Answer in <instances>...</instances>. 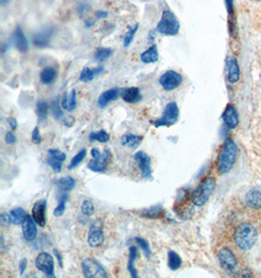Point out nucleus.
Segmentation results:
<instances>
[{
  "label": "nucleus",
  "mask_w": 261,
  "mask_h": 278,
  "mask_svg": "<svg viewBox=\"0 0 261 278\" xmlns=\"http://www.w3.org/2000/svg\"><path fill=\"white\" fill-rule=\"evenodd\" d=\"M238 148L234 141L226 140L217 157V171L220 174L229 173L237 160Z\"/></svg>",
  "instance_id": "f257e3e1"
},
{
  "label": "nucleus",
  "mask_w": 261,
  "mask_h": 278,
  "mask_svg": "<svg viewBox=\"0 0 261 278\" xmlns=\"http://www.w3.org/2000/svg\"><path fill=\"white\" fill-rule=\"evenodd\" d=\"M258 232L256 229L249 223H244L238 226L234 232V241L242 250H250L257 240Z\"/></svg>",
  "instance_id": "f03ea898"
},
{
  "label": "nucleus",
  "mask_w": 261,
  "mask_h": 278,
  "mask_svg": "<svg viewBox=\"0 0 261 278\" xmlns=\"http://www.w3.org/2000/svg\"><path fill=\"white\" fill-rule=\"evenodd\" d=\"M215 185L216 183L214 178L207 177L203 179L202 182L196 186V188L193 190L191 194L192 203L197 207L203 206L214 193Z\"/></svg>",
  "instance_id": "7ed1b4c3"
},
{
  "label": "nucleus",
  "mask_w": 261,
  "mask_h": 278,
  "mask_svg": "<svg viewBox=\"0 0 261 278\" xmlns=\"http://www.w3.org/2000/svg\"><path fill=\"white\" fill-rule=\"evenodd\" d=\"M156 31L166 36H175L179 34L180 23L173 12L166 10L163 12L161 20L156 25Z\"/></svg>",
  "instance_id": "20e7f679"
},
{
  "label": "nucleus",
  "mask_w": 261,
  "mask_h": 278,
  "mask_svg": "<svg viewBox=\"0 0 261 278\" xmlns=\"http://www.w3.org/2000/svg\"><path fill=\"white\" fill-rule=\"evenodd\" d=\"M112 152L105 149L103 152L98 149L91 150L92 159L87 164V168L95 173H104L107 170L108 163L111 159Z\"/></svg>",
  "instance_id": "39448f33"
},
{
  "label": "nucleus",
  "mask_w": 261,
  "mask_h": 278,
  "mask_svg": "<svg viewBox=\"0 0 261 278\" xmlns=\"http://www.w3.org/2000/svg\"><path fill=\"white\" fill-rule=\"evenodd\" d=\"M179 118V107L175 102L167 104L162 116L154 122V127H170L174 125Z\"/></svg>",
  "instance_id": "423d86ee"
},
{
  "label": "nucleus",
  "mask_w": 261,
  "mask_h": 278,
  "mask_svg": "<svg viewBox=\"0 0 261 278\" xmlns=\"http://www.w3.org/2000/svg\"><path fill=\"white\" fill-rule=\"evenodd\" d=\"M83 275L87 278L108 277L107 271L104 267L94 259L86 258L82 263Z\"/></svg>",
  "instance_id": "0eeeda50"
},
{
  "label": "nucleus",
  "mask_w": 261,
  "mask_h": 278,
  "mask_svg": "<svg viewBox=\"0 0 261 278\" xmlns=\"http://www.w3.org/2000/svg\"><path fill=\"white\" fill-rule=\"evenodd\" d=\"M159 82L166 91H172L182 84L183 76L175 70H167L160 77Z\"/></svg>",
  "instance_id": "6e6552de"
},
{
  "label": "nucleus",
  "mask_w": 261,
  "mask_h": 278,
  "mask_svg": "<svg viewBox=\"0 0 261 278\" xmlns=\"http://www.w3.org/2000/svg\"><path fill=\"white\" fill-rule=\"evenodd\" d=\"M133 156L141 171L143 178L146 180H152L153 179L152 160L149 154H147L145 151H137Z\"/></svg>",
  "instance_id": "1a4fd4ad"
},
{
  "label": "nucleus",
  "mask_w": 261,
  "mask_h": 278,
  "mask_svg": "<svg viewBox=\"0 0 261 278\" xmlns=\"http://www.w3.org/2000/svg\"><path fill=\"white\" fill-rule=\"evenodd\" d=\"M105 237H104V232H103V225L99 220H95L89 230L87 242L88 245L92 248H98L101 247L104 243Z\"/></svg>",
  "instance_id": "9d476101"
},
{
  "label": "nucleus",
  "mask_w": 261,
  "mask_h": 278,
  "mask_svg": "<svg viewBox=\"0 0 261 278\" xmlns=\"http://www.w3.org/2000/svg\"><path fill=\"white\" fill-rule=\"evenodd\" d=\"M36 267L38 270L45 273L47 276L54 277V259L46 252H42L36 257Z\"/></svg>",
  "instance_id": "9b49d317"
},
{
  "label": "nucleus",
  "mask_w": 261,
  "mask_h": 278,
  "mask_svg": "<svg viewBox=\"0 0 261 278\" xmlns=\"http://www.w3.org/2000/svg\"><path fill=\"white\" fill-rule=\"evenodd\" d=\"M54 32H55L54 27L47 26V27L43 29L42 31L35 34L32 38L34 46H36V48H40V49L47 48L50 45V42H51L52 37L54 35Z\"/></svg>",
  "instance_id": "f8f14e48"
},
{
  "label": "nucleus",
  "mask_w": 261,
  "mask_h": 278,
  "mask_svg": "<svg viewBox=\"0 0 261 278\" xmlns=\"http://www.w3.org/2000/svg\"><path fill=\"white\" fill-rule=\"evenodd\" d=\"M218 261L221 267L227 271H233L238 266L237 259L234 253L229 248H222L218 252Z\"/></svg>",
  "instance_id": "ddd939ff"
},
{
  "label": "nucleus",
  "mask_w": 261,
  "mask_h": 278,
  "mask_svg": "<svg viewBox=\"0 0 261 278\" xmlns=\"http://www.w3.org/2000/svg\"><path fill=\"white\" fill-rule=\"evenodd\" d=\"M46 207H47L46 199H39L34 204L32 211L33 217L36 224L41 228H44L46 225Z\"/></svg>",
  "instance_id": "4468645a"
},
{
  "label": "nucleus",
  "mask_w": 261,
  "mask_h": 278,
  "mask_svg": "<svg viewBox=\"0 0 261 278\" xmlns=\"http://www.w3.org/2000/svg\"><path fill=\"white\" fill-rule=\"evenodd\" d=\"M12 41L14 46L19 52L27 53L29 51V40L20 25L16 26L13 32Z\"/></svg>",
  "instance_id": "2eb2a0df"
},
{
  "label": "nucleus",
  "mask_w": 261,
  "mask_h": 278,
  "mask_svg": "<svg viewBox=\"0 0 261 278\" xmlns=\"http://www.w3.org/2000/svg\"><path fill=\"white\" fill-rule=\"evenodd\" d=\"M36 221L34 219L33 216L31 215H27L24 223H23V227H22V232L24 238L27 241H34L37 236V227H36Z\"/></svg>",
  "instance_id": "dca6fc26"
},
{
  "label": "nucleus",
  "mask_w": 261,
  "mask_h": 278,
  "mask_svg": "<svg viewBox=\"0 0 261 278\" xmlns=\"http://www.w3.org/2000/svg\"><path fill=\"white\" fill-rule=\"evenodd\" d=\"M222 120L229 129H235L239 124V115L237 109L233 104H228L224 113L222 114Z\"/></svg>",
  "instance_id": "f3484780"
},
{
  "label": "nucleus",
  "mask_w": 261,
  "mask_h": 278,
  "mask_svg": "<svg viewBox=\"0 0 261 278\" xmlns=\"http://www.w3.org/2000/svg\"><path fill=\"white\" fill-rule=\"evenodd\" d=\"M227 68V78L231 84L237 83L240 79V67L237 59L235 57H229L226 61Z\"/></svg>",
  "instance_id": "a211bd4d"
},
{
  "label": "nucleus",
  "mask_w": 261,
  "mask_h": 278,
  "mask_svg": "<svg viewBox=\"0 0 261 278\" xmlns=\"http://www.w3.org/2000/svg\"><path fill=\"white\" fill-rule=\"evenodd\" d=\"M120 97L127 104H137L142 100L141 91L137 87H128L121 89Z\"/></svg>",
  "instance_id": "6ab92c4d"
},
{
  "label": "nucleus",
  "mask_w": 261,
  "mask_h": 278,
  "mask_svg": "<svg viewBox=\"0 0 261 278\" xmlns=\"http://www.w3.org/2000/svg\"><path fill=\"white\" fill-rule=\"evenodd\" d=\"M119 95H120V91L118 88H112V89H109L107 91L102 93L98 98L99 107L100 108L107 107L108 104H110L111 102L118 100Z\"/></svg>",
  "instance_id": "aec40b11"
},
{
  "label": "nucleus",
  "mask_w": 261,
  "mask_h": 278,
  "mask_svg": "<svg viewBox=\"0 0 261 278\" xmlns=\"http://www.w3.org/2000/svg\"><path fill=\"white\" fill-rule=\"evenodd\" d=\"M246 202L251 208H261V186L250 189L246 196Z\"/></svg>",
  "instance_id": "412c9836"
},
{
  "label": "nucleus",
  "mask_w": 261,
  "mask_h": 278,
  "mask_svg": "<svg viewBox=\"0 0 261 278\" xmlns=\"http://www.w3.org/2000/svg\"><path fill=\"white\" fill-rule=\"evenodd\" d=\"M142 140L143 137L141 136L127 133V134H124L121 136L120 144H121V146H123L125 148H128L130 150H135L141 145Z\"/></svg>",
  "instance_id": "4be33fe9"
},
{
  "label": "nucleus",
  "mask_w": 261,
  "mask_h": 278,
  "mask_svg": "<svg viewBox=\"0 0 261 278\" xmlns=\"http://www.w3.org/2000/svg\"><path fill=\"white\" fill-rule=\"evenodd\" d=\"M76 91L74 89L71 93H64L61 101V105L64 109L68 112H72L76 107Z\"/></svg>",
  "instance_id": "5701e85b"
},
{
  "label": "nucleus",
  "mask_w": 261,
  "mask_h": 278,
  "mask_svg": "<svg viewBox=\"0 0 261 278\" xmlns=\"http://www.w3.org/2000/svg\"><path fill=\"white\" fill-rule=\"evenodd\" d=\"M57 200H58V205L57 207L54 209V212H53V215L57 218L62 217L66 211V204H67V201L69 200V194H68V191H63V190H59L57 189Z\"/></svg>",
  "instance_id": "b1692460"
},
{
  "label": "nucleus",
  "mask_w": 261,
  "mask_h": 278,
  "mask_svg": "<svg viewBox=\"0 0 261 278\" xmlns=\"http://www.w3.org/2000/svg\"><path fill=\"white\" fill-rule=\"evenodd\" d=\"M140 60L144 64H154L159 60V50L156 44H153L149 47L147 50H145L140 55Z\"/></svg>",
  "instance_id": "393cba45"
},
{
  "label": "nucleus",
  "mask_w": 261,
  "mask_h": 278,
  "mask_svg": "<svg viewBox=\"0 0 261 278\" xmlns=\"http://www.w3.org/2000/svg\"><path fill=\"white\" fill-rule=\"evenodd\" d=\"M165 213V210L162 204H156L148 209H144L141 212V216L146 219H159L162 218Z\"/></svg>",
  "instance_id": "a878e982"
},
{
  "label": "nucleus",
  "mask_w": 261,
  "mask_h": 278,
  "mask_svg": "<svg viewBox=\"0 0 261 278\" xmlns=\"http://www.w3.org/2000/svg\"><path fill=\"white\" fill-rule=\"evenodd\" d=\"M138 257V249L136 246L129 247V256H128V263H127V270L130 273L132 278H138V272L135 268V262Z\"/></svg>",
  "instance_id": "bb28decb"
},
{
  "label": "nucleus",
  "mask_w": 261,
  "mask_h": 278,
  "mask_svg": "<svg viewBox=\"0 0 261 278\" xmlns=\"http://www.w3.org/2000/svg\"><path fill=\"white\" fill-rule=\"evenodd\" d=\"M103 70H104L103 67H97L95 69H90V68L86 67L83 69L81 75H80V80L85 82V83L91 82L94 79L95 76L103 72Z\"/></svg>",
  "instance_id": "cd10ccee"
},
{
  "label": "nucleus",
  "mask_w": 261,
  "mask_h": 278,
  "mask_svg": "<svg viewBox=\"0 0 261 278\" xmlns=\"http://www.w3.org/2000/svg\"><path fill=\"white\" fill-rule=\"evenodd\" d=\"M56 77H57V70L53 67H47V68L43 69L41 70L40 75H39L40 81L42 84H45V85L52 84L53 82L55 81Z\"/></svg>",
  "instance_id": "c85d7f7f"
},
{
  "label": "nucleus",
  "mask_w": 261,
  "mask_h": 278,
  "mask_svg": "<svg viewBox=\"0 0 261 278\" xmlns=\"http://www.w3.org/2000/svg\"><path fill=\"white\" fill-rule=\"evenodd\" d=\"M75 185H76L75 180L72 177H70V176L61 178V179L55 182V185H56L57 189L63 190V191H70V190L74 188Z\"/></svg>",
  "instance_id": "c756f323"
},
{
  "label": "nucleus",
  "mask_w": 261,
  "mask_h": 278,
  "mask_svg": "<svg viewBox=\"0 0 261 278\" xmlns=\"http://www.w3.org/2000/svg\"><path fill=\"white\" fill-rule=\"evenodd\" d=\"M167 266L170 270H177L182 266L181 257L173 250H169L167 253Z\"/></svg>",
  "instance_id": "7c9ffc66"
},
{
  "label": "nucleus",
  "mask_w": 261,
  "mask_h": 278,
  "mask_svg": "<svg viewBox=\"0 0 261 278\" xmlns=\"http://www.w3.org/2000/svg\"><path fill=\"white\" fill-rule=\"evenodd\" d=\"M25 211L22 207H16L10 211V218L13 225L15 226H21L23 225L25 219Z\"/></svg>",
  "instance_id": "2f4dec72"
},
{
  "label": "nucleus",
  "mask_w": 261,
  "mask_h": 278,
  "mask_svg": "<svg viewBox=\"0 0 261 278\" xmlns=\"http://www.w3.org/2000/svg\"><path fill=\"white\" fill-rule=\"evenodd\" d=\"M36 115L40 122L44 121L47 118L48 104L45 101L39 100L36 104Z\"/></svg>",
  "instance_id": "473e14b6"
},
{
  "label": "nucleus",
  "mask_w": 261,
  "mask_h": 278,
  "mask_svg": "<svg viewBox=\"0 0 261 278\" xmlns=\"http://www.w3.org/2000/svg\"><path fill=\"white\" fill-rule=\"evenodd\" d=\"M89 141L90 142H99V143H108L110 141V135L106 130H100L97 132H91L89 134Z\"/></svg>",
  "instance_id": "72a5a7b5"
},
{
  "label": "nucleus",
  "mask_w": 261,
  "mask_h": 278,
  "mask_svg": "<svg viewBox=\"0 0 261 278\" xmlns=\"http://www.w3.org/2000/svg\"><path fill=\"white\" fill-rule=\"evenodd\" d=\"M86 154H87L86 149H83V150H81V151H79V152L72 157L71 163H70L69 166H68V169H69V170H72V169H74L75 167H77L81 163L83 162V159H84L85 156H86Z\"/></svg>",
  "instance_id": "f704fd0d"
},
{
  "label": "nucleus",
  "mask_w": 261,
  "mask_h": 278,
  "mask_svg": "<svg viewBox=\"0 0 261 278\" xmlns=\"http://www.w3.org/2000/svg\"><path fill=\"white\" fill-rule=\"evenodd\" d=\"M50 109H51V114L53 117L56 119V120H62L64 118V112H63V107L62 105H60L58 100H55L51 103L50 105Z\"/></svg>",
  "instance_id": "c9c22d12"
},
{
  "label": "nucleus",
  "mask_w": 261,
  "mask_h": 278,
  "mask_svg": "<svg viewBox=\"0 0 261 278\" xmlns=\"http://www.w3.org/2000/svg\"><path fill=\"white\" fill-rule=\"evenodd\" d=\"M134 240H135L136 243L140 246V248H141V250H142L145 257L147 259H150L151 256H152V252H151V248H150L149 242L146 239H144L143 237H135Z\"/></svg>",
  "instance_id": "e433bc0d"
},
{
  "label": "nucleus",
  "mask_w": 261,
  "mask_h": 278,
  "mask_svg": "<svg viewBox=\"0 0 261 278\" xmlns=\"http://www.w3.org/2000/svg\"><path fill=\"white\" fill-rule=\"evenodd\" d=\"M113 54V50L110 48H99L94 54V59L97 62H103L107 60Z\"/></svg>",
  "instance_id": "4c0bfd02"
},
{
  "label": "nucleus",
  "mask_w": 261,
  "mask_h": 278,
  "mask_svg": "<svg viewBox=\"0 0 261 278\" xmlns=\"http://www.w3.org/2000/svg\"><path fill=\"white\" fill-rule=\"evenodd\" d=\"M138 29H139V24L138 23H136L134 26H132L131 27L130 30L125 34V35H124V39H123V46L125 47H128L129 45H130L131 43H132V41H133V39H134V36H135V35H136V33H137V31H138Z\"/></svg>",
  "instance_id": "58836bf2"
},
{
  "label": "nucleus",
  "mask_w": 261,
  "mask_h": 278,
  "mask_svg": "<svg viewBox=\"0 0 261 278\" xmlns=\"http://www.w3.org/2000/svg\"><path fill=\"white\" fill-rule=\"evenodd\" d=\"M94 212H95V208H94L92 201L88 200V199L83 200V204H82V213L83 215L90 217L94 214Z\"/></svg>",
  "instance_id": "ea45409f"
},
{
  "label": "nucleus",
  "mask_w": 261,
  "mask_h": 278,
  "mask_svg": "<svg viewBox=\"0 0 261 278\" xmlns=\"http://www.w3.org/2000/svg\"><path fill=\"white\" fill-rule=\"evenodd\" d=\"M46 163H47V165H49L53 169L54 172H56V173H61L62 172V166H63L62 163L63 162H61L59 160L55 159L54 157H52L49 154H48L47 157H46Z\"/></svg>",
  "instance_id": "a19ab883"
},
{
  "label": "nucleus",
  "mask_w": 261,
  "mask_h": 278,
  "mask_svg": "<svg viewBox=\"0 0 261 278\" xmlns=\"http://www.w3.org/2000/svg\"><path fill=\"white\" fill-rule=\"evenodd\" d=\"M48 154L51 155L52 157H54L55 159L59 160L61 162H64L67 158V155L65 152L59 151V150H56V149H50L48 150Z\"/></svg>",
  "instance_id": "79ce46f5"
},
{
  "label": "nucleus",
  "mask_w": 261,
  "mask_h": 278,
  "mask_svg": "<svg viewBox=\"0 0 261 278\" xmlns=\"http://www.w3.org/2000/svg\"><path fill=\"white\" fill-rule=\"evenodd\" d=\"M0 224L4 228H9L10 225L12 224L11 218H10V214L8 215L7 213H2L0 215Z\"/></svg>",
  "instance_id": "37998d69"
},
{
  "label": "nucleus",
  "mask_w": 261,
  "mask_h": 278,
  "mask_svg": "<svg viewBox=\"0 0 261 278\" xmlns=\"http://www.w3.org/2000/svg\"><path fill=\"white\" fill-rule=\"evenodd\" d=\"M32 141L34 144L36 145H39L41 143V136H40V132H39V129L38 127H36L34 129L33 133H32Z\"/></svg>",
  "instance_id": "c03bdc74"
},
{
  "label": "nucleus",
  "mask_w": 261,
  "mask_h": 278,
  "mask_svg": "<svg viewBox=\"0 0 261 278\" xmlns=\"http://www.w3.org/2000/svg\"><path fill=\"white\" fill-rule=\"evenodd\" d=\"M5 142L8 145H14L16 143V137L12 132H7L5 135Z\"/></svg>",
  "instance_id": "a18cd8bd"
},
{
  "label": "nucleus",
  "mask_w": 261,
  "mask_h": 278,
  "mask_svg": "<svg viewBox=\"0 0 261 278\" xmlns=\"http://www.w3.org/2000/svg\"><path fill=\"white\" fill-rule=\"evenodd\" d=\"M27 266H28V260L24 258L20 261L19 263V269H20V274L23 275L25 271V268H27Z\"/></svg>",
  "instance_id": "49530a36"
},
{
  "label": "nucleus",
  "mask_w": 261,
  "mask_h": 278,
  "mask_svg": "<svg viewBox=\"0 0 261 278\" xmlns=\"http://www.w3.org/2000/svg\"><path fill=\"white\" fill-rule=\"evenodd\" d=\"M53 253H54L55 258H56L57 261H58L59 267H63V256L60 253L59 250H58V249H54V250H53Z\"/></svg>",
  "instance_id": "de8ad7c7"
},
{
  "label": "nucleus",
  "mask_w": 261,
  "mask_h": 278,
  "mask_svg": "<svg viewBox=\"0 0 261 278\" xmlns=\"http://www.w3.org/2000/svg\"><path fill=\"white\" fill-rule=\"evenodd\" d=\"M7 121H8V123H9V125H10V127H11L12 130H16L17 129V126H18L17 125V120L14 117H8Z\"/></svg>",
  "instance_id": "09e8293b"
},
{
  "label": "nucleus",
  "mask_w": 261,
  "mask_h": 278,
  "mask_svg": "<svg viewBox=\"0 0 261 278\" xmlns=\"http://www.w3.org/2000/svg\"><path fill=\"white\" fill-rule=\"evenodd\" d=\"M95 16L97 19H104V18H107L108 13L105 11H97L95 13Z\"/></svg>",
  "instance_id": "8fccbe9b"
},
{
  "label": "nucleus",
  "mask_w": 261,
  "mask_h": 278,
  "mask_svg": "<svg viewBox=\"0 0 261 278\" xmlns=\"http://www.w3.org/2000/svg\"><path fill=\"white\" fill-rule=\"evenodd\" d=\"M226 5H227V9L228 12L231 14L233 12V0H226Z\"/></svg>",
  "instance_id": "3c124183"
},
{
  "label": "nucleus",
  "mask_w": 261,
  "mask_h": 278,
  "mask_svg": "<svg viewBox=\"0 0 261 278\" xmlns=\"http://www.w3.org/2000/svg\"><path fill=\"white\" fill-rule=\"evenodd\" d=\"M10 1L11 0H0V3H1L2 6H6V5H8L10 3Z\"/></svg>",
  "instance_id": "603ef678"
},
{
  "label": "nucleus",
  "mask_w": 261,
  "mask_h": 278,
  "mask_svg": "<svg viewBox=\"0 0 261 278\" xmlns=\"http://www.w3.org/2000/svg\"><path fill=\"white\" fill-rule=\"evenodd\" d=\"M7 47H8V44H4V45L2 46V53H3V54L5 53V51H6V49H7Z\"/></svg>",
  "instance_id": "864d4df0"
}]
</instances>
